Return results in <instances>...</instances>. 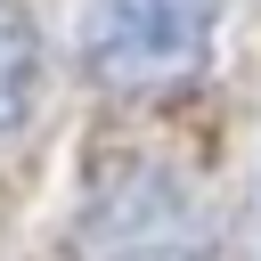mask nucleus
I'll use <instances>...</instances> for the list:
<instances>
[{
    "instance_id": "nucleus-3",
    "label": "nucleus",
    "mask_w": 261,
    "mask_h": 261,
    "mask_svg": "<svg viewBox=\"0 0 261 261\" xmlns=\"http://www.w3.org/2000/svg\"><path fill=\"white\" fill-rule=\"evenodd\" d=\"M33 90H41V24L24 0H0V139L33 114Z\"/></svg>"
},
{
    "instance_id": "nucleus-2",
    "label": "nucleus",
    "mask_w": 261,
    "mask_h": 261,
    "mask_svg": "<svg viewBox=\"0 0 261 261\" xmlns=\"http://www.w3.org/2000/svg\"><path fill=\"white\" fill-rule=\"evenodd\" d=\"M82 261H212L204 212L155 163H114L82 212Z\"/></svg>"
},
{
    "instance_id": "nucleus-1",
    "label": "nucleus",
    "mask_w": 261,
    "mask_h": 261,
    "mask_svg": "<svg viewBox=\"0 0 261 261\" xmlns=\"http://www.w3.org/2000/svg\"><path fill=\"white\" fill-rule=\"evenodd\" d=\"M220 0H82V65L106 90L155 98L212 65Z\"/></svg>"
}]
</instances>
